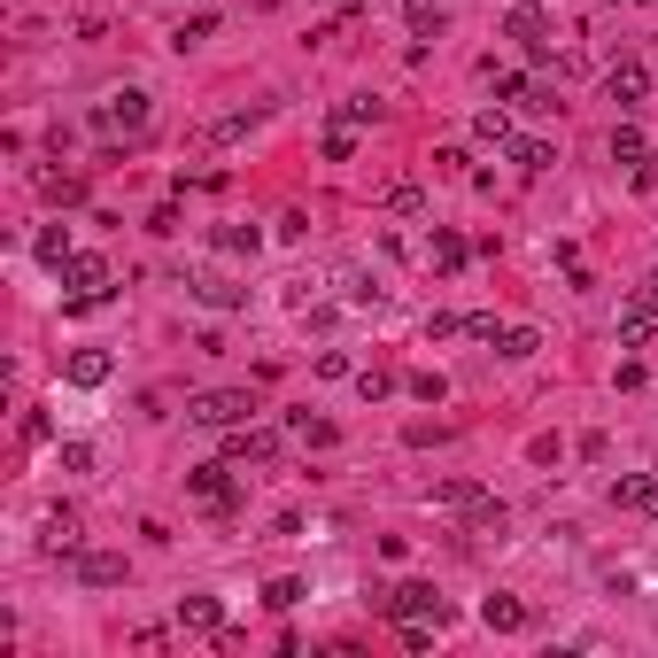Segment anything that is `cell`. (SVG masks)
Here are the masks:
<instances>
[{
    "label": "cell",
    "mask_w": 658,
    "mask_h": 658,
    "mask_svg": "<svg viewBox=\"0 0 658 658\" xmlns=\"http://www.w3.org/2000/svg\"><path fill=\"white\" fill-rule=\"evenodd\" d=\"M658 333V279H643L628 302H620V349H643Z\"/></svg>",
    "instance_id": "obj_1"
},
{
    "label": "cell",
    "mask_w": 658,
    "mask_h": 658,
    "mask_svg": "<svg viewBox=\"0 0 658 658\" xmlns=\"http://www.w3.org/2000/svg\"><path fill=\"white\" fill-rule=\"evenodd\" d=\"M248 411H256V395H248V388H217V395H194L186 419H194V426H240Z\"/></svg>",
    "instance_id": "obj_2"
},
{
    "label": "cell",
    "mask_w": 658,
    "mask_h": 658,
    "mask_svg": "<svg viewBox=\"0 0 658 658\" xmlns=\"http://www.w3.org/2000/svg\"><path fill=\"white\" fill-rule=\"evenodd\" d=\"M388 620H403V628H411V620H434V628H442V620H449V604L434 597L426 581H403V589L388 597Z\"/></svg>",
    "instance_id": "obj_3"
},
{
    "label": "cell",
    "mask_w": 658,
    "mask_h": 658,
    "mask_svg": "<svg viewBox=\"0 0 658 658\" xmlns=\"http://www.w3.org/2000/svg\"><path fill=\"white\" fill-rule=\"evenodd\" d=\"M62 295L70 302H101L109 295V264H101V256H70V264H62Z\"/></svg>",
    "instance_id": "obj_4"
},
{
    "label": "cell",
    "mask_w": 658,
    "mask_h": 658,
    "mask_svg": "<svg viewBox=\"0 0 658 658\" xmlns=\"http://www.w3.org/2000/svg\"><path fill=\"white\" fill-rule=\"evenodd\" d=\"M93 117H101V132H140V124H148V93H140V86H124V93H109V101H101Z\"/></svg>",
    "instance_id": "obj_5"
},
{
    "label": "cell",
    "mask_w": 658,
    "mask_h": 658,
    "mask_svg": "<svg viewBox=\"0 0 658 658\" xmlns=\"http://www.w3.org/2000/svg\"><path fill=\"white\" fill-rule=\"evenodd\" d=\"M186 488H194L210 511H233V496H240L233 480H225V465H194V473H186Z\"/></svg>",
    "instance_id": "obj_6"
},
{
    "label": "cell",
    "mask_w": 658,
    "mask_h": 658,
    "mask_svg": "<svg viewBox=\"0 0 658 658\" xmlns=\"http://www.w3.org/2000/svg\"><path fill=\"white\" fill-rule=\"evenodd\" d=\"M612 504L651 511V519H658V473H628V480H612Z\"/></svg>",
    "instance_id": "obj_7"
},
{
    "label": "cell",
    "mask_w": 658,
    "mask_h": 658,
    "mask_svg": "<svg viewBox=\"0 0 658 658\" xmlns=\"http://www.w3.org/2000/svg\"><path fill=\"white\" fill-rule=\"evenodd\" d=\"M62 372H70V388H101V380H109L117 364H109V349H78V357L62 364Z\"/></svg>",
    "instance_id": "obj_8"
},
{
    "label": "cell",
    "mask_w": 658,
    "mask_h": 658,
    "mask_svg": "<svg viewBox=\"0 0 658 658\" xmlns=\"http://www.w3.org/2000/svg\"><path fill=\"white\" fill-rule=\"evenodd\" d=\"M511 39H519L527 55H550V24H542V8H511Z\"/></svg>",
    "instance_id": "obj_9"
},
{
    "label": "cell",
    "mask_w": 658,
    "mask_h": 658,
    "mask_svg": "<svg viewBox=\"0 0 658 658\" xmlns=\"http://www.w3.org/2000/svg\"><path fill=\"white\" fill-rule=\"evenodd\" d=\"M643 86H651V78H643V62H620V70L604 78V93H612L620 109H643Z\"/></svg>",
    "instance_id": "obj_10"
},
{
    "label": "cell",
    "mask_w": 658,
    "mask_h": 658,
    "mask_svg": "<svg viewBox=\"0 0 658 658\" xmlns=\"http://www.w3.org/2000/svg\"><path fill=\"white\" fill-rule=\"evenodd\" d=\"M78 581H86V589H109V581H124V558L117 550H86V558H78Z\"/></svg>",
    "instance_id": "obj_11"
},
{
    "label": "cell",
    "mask_w": 658,
    "mask_h": 658,
    "mask_svg": "<svg viewBox=\"0 0 658 658\" xmlns=\"http://www.w3.org/2000/svg\"><path fill=\"white\" fill-rule=\"evenodd\" d=\"M480 628H496V635L527 628V604H519V597H488V604H480Z\"/></svg>",
    "instance_id": "obj_12"
},
{
    "label": "cell",
    "mask_w": 658,
    "mask_h": 658,
    "mask_svg": "<svg viewBox=\"0 0 658 658\" xmlns=\"http://www.w3.org/2000/svg\"><path fill=\"white\" fill-rule=\"evenodd\" d=\"M179 620H186V628H202V635H217V628H225V604H217V597H186Z\"/></svg>",
    "instance_id": "obj_13"
},
{
    "label": "cell",
    "mask_w": 658,
    "mask_h": 658,
    "mask_svg": "<svg viewBox=\"0 0 658 658\" xmlns=\"http://www.w3.org/2000/svg\"><path fill=\"white\" fill-rule=\"evenodd\" d=\"M194 302H210V310H240V287H233V279H217V271H202V279H194Z\"/></svg>",
    "instance_id": "obj_14"
},
{
    "label": "cell",
    "mask_w": 658,
    "mask_h": 658,
    "mask_svg": "<svg viewBox=\"0 0 658 658\" xmlns=\"http://www.w3.org/2000/svg\"><path fill=\"white\" fill-rule=\"evenodd\" d=\"M233 457H240V465H271V457H279V434H240Z\"/></svg>",
    "instance_id": "obj_15"
},
{
    "label": "cell",
    "mask_w": 658,
    "mask_h": 658,
    "mask_svg": "<svg viewBox=\"0 0 658 658\" xmlns=\"http://www.w3.org/2000/svg\"><path fill=\"white\" fill-rule=\"evenodd\" d=\"M496 349H504V357H535L542 341H535V326H504V333H496Z\"/></svg>",
    "instance_id": "obj_16"
},
{
    "label": "cell",
    "mask_w": 658,
    "mask_h": 658,
    "mask_svg": "<svg viewBox=\"0 0 658 658\" xmlns=\"http://www.w3.org/2000/svg\"><path fill=\"white\" fill-rule=\"evenodd\" d=\"M643 132H635V124H620V132H612V163H643Z\"/></svg>",
    "instance_id": "obj_17"
},
{
    "label": "cell",
    "mask_w": 658,
    "mask_h": 658,
    "mask_svg": "<svg viewBox=\"0 0 658 658\" xmlns=\"http://www.w3.org/2000/svg\"><path fill=\"white\" fill-rule=\"evenodd\" d=\"M248 124H256V117H248V109H233V117H217L210 132H202V140H210V148H225V140H240V132H248Z\"/></svg>",
    "instance_id": "obj_18"
},
{
    "label": "cell",
    "mask_w": 658,
    "mask_h": 658,
    "mask_svg": "<svg viewBox=\"0 0 658 658\" xmlns=\"http://www.w3.org/2000/svg\"><path fill=\"white\" fill-rule=\"evenodd\" d=\"M511 163L535 179V171H550V148H542V140H519V148H511Z\"/></svg>",
    "instance_id": "obj_19"
},
{
    "label": "cell",
    "mask_w": 658,
    "mask_h": 658,
    "mask_svg": "<svg viewBox=\"0 0 658 658\" xmlns=\"http://www.w3.org/2000/svg\"><path fill=\"white\" fill-rule=\"evenodd\" d=\"M419 202H426V194H419V179H388V210H403V217H411Z\"/></svg>",
    "instance_id": "obj_20"
},
{
    "label": "cell",
    "mask_w": 658,
    "mask_h": 658,
    "mask_svg": "<svg viewBox=\"0 0 658 658\" xmlns=\"http://www.w3.org/2000/svg\"><path fill=\"white\" fill-rule=\"evenodd\" d=\"M473 132H480V140H511V117H504V109H480Z\"/></svg>",
    "instance_id": "obj_21"
},
{
    "label": "cell",
    "mask_w": 658,
    "mask_h": 658,
    "mask_svg": "<svg viewBox=\"0 0 658 658\" xmlns=\"http://www.w3.org/2000/svg\"><path fill=\"white\" fill-rule=\"evenodd\" d=\"M434 264H442V271H457V264H465V240H449V233H434Z\"/></svg>",
    "instance_id": "obj_22"
},
{
    "label": "cell",
    "mask_w": 658,
    "mask_h": 658,
    "mask_svg": "<svg viewBox=\"0 0 658 658\" xmlns=\"http://www.w3.org/2000/svg\"><path fill=\"white\" fill-rule=\"evenodd\" d=\"M264 604H271V612H287V604H302V581H271V589H264Z\"/></svg>",
    "instance_id": "obj_23"
},
{
    "label": "cell",
    "mask_w": 658,
    "mask_h": 658,
    "mask_svg": "<svg viewBox=\"0 0 658 658\" xmlns=\"http://www.w3.org/2000/svg\"><path fill=\"white\" fill-rule=\"evenodd\" d=\"M349 148H357V132H349V124H333V132H326V155H333V163H349Z\"/></svg>",
    "instance_id": "obj_24"
},
{
    "label": "cell",
    "mask_w": 658,
    "mask_h": 658,
    "mask_svg": "<svg viewBox=\"0 0 658 658\" xmlns=\"http://www.w3.org/2000/svg\"><path fill=\"white\" fill-rule=\"evenodd\" d=\"M635 186H658V148L643 155V163H635Z\"/></svg>",
    "instance_id": "obj_25"
}]
</instances>
